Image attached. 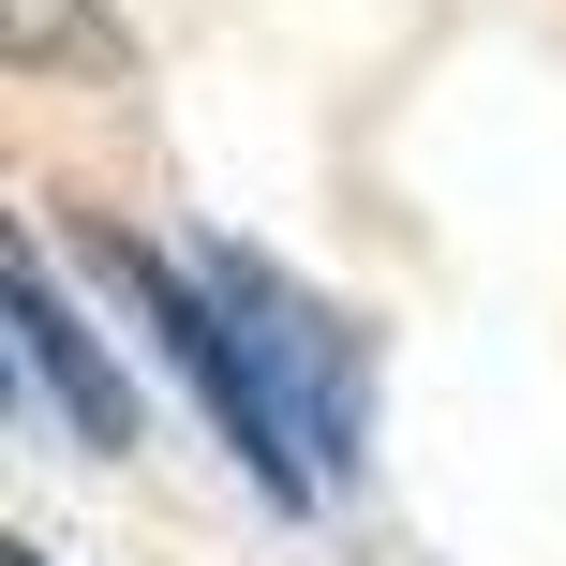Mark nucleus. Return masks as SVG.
Returning a JSON list of instances; mask_svg holds the SVG:
<instances>
[{
    "instance_id": "nucleus-1",
    "label": "nucleus",
    "mask_w": 566,
    "mask_h": 566,
    "mask_svg": "<svg viewBox=\"0 0 566 566\" xmlns=\"http://www.w3.org/2000/svg\"><path fill=\"white\" fill-rule=\"evenodd\" d=\"M90 269H105V298L149 328V358L195 388V418L224 432V462L269 492V507H313V448H298V418L269 402V373H254V343H239V313L209 298V269L195 254H165V239H135V224H90Z\"/></svg>"
},
{
    "instance_id": "nucleus-2",
    "label": "nucleus",
    "mask_w": 566,
    "mask_h": 566,
    "mask_svg": "<svg viewBox=\"0 0 566 566\" xmlns=\"http://www.w3.org/2000/svg\"><path fill=\"white\" fill-rule=\"evenodd\" d=\"M195 269H209V298L239 313L269 402L298 418L313 478H358V462H373V328H358L343 298H313L283 254H254V239H195Z\"/></svg>"
},
{
    "instance_id": "nucleus-3",
    "label": "nucleus",
    "mask_w": 566,
    "mask_h": 566,
    "mask_svg": "<svg viewBox=\"0 0 566 566\" xmlns=\"http://www.w3.org/2000/svg\"><path fill=\"white\" fill-rule=\"evenodd\" d=\"M0 313H15V373L60 402V432H75L90 462H135V448H149V402H135V373H119V343L75 313V283H60L45 224H30L15 269H0Z\"/></svg>"
},
{
    "instance_id": "nucleus-4",
    "label": "nucleus",
    "mask_w": 566,
    "mask_h": 566,
    "mask_svg": "<svg viewBox=\"0 0 566 566\" xmlns=\"http://www.w3.org/2000/svg\"><path fill=\"white\" fill-rule=\"evenodd\" d=\"M0 45L15 75H60V60H119V30H90V0H0Z\"/></svg>"
},
{
    "instance_id": "nucleus-5",
    "label": "nucleus",
    "mask_w": 566,
    "mask_h": 566,
    "mask_svg": "<svg viewBox=\"0 0 566 566\" xmlns=\"http://www.w3.org/2000/svg\"><path fill=\"white\" fill-rule=\"evenodd\" d=\"M0 566H60V552H30V537H15V552H0Z\"/></svg>"
}]
</instances>
